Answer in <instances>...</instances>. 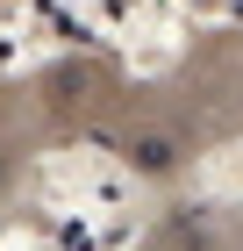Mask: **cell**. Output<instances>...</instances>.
<instances>
[{"label": "cell", "instance_id": "6da1fadb", "mask_svg": "<svg viewBox=\"0 0 243 251\" xmlns=\"http://www.w3.org/2000/svg\"><path fill=\"white\" fill-rule=\"evenodd\" d=\"M122 158H129V173H143V179H172L186 165V144L172 129H136L129 144H122Z\"/></svg>", "mask_w": 243, "mask_h": 251}, {"label": "cell", "instance_id": "7a4b0ae2", "mask_svg": "<svg viewBox=\"0 0 243 251\" xmlns=\"http://www.w3.org/2000/svg\"><path fill=\"white\" fill-rule=\"evenodd\" d=\"M236 251H243V223H236Z\"/></svg>", "mask_w": 243, "mask_h": 251}]
</instances>
